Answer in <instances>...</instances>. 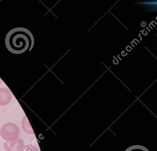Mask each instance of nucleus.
Masks as SVG:
<instances>
[{
    "label": "nucleus",
    "instance_id": "obj_2",
    "mask_svg": "<svg viewBox=\"0 0 157 151\" xmlns=\"http://www.w3.org/2000/svg\"><path fill=\"white\" fill-rule=\"evenodd\" d=\"M20 130L18 126L12 122L4 123L0 129V136L6 142H12L18 138Z\"/></svg>",
    "mask_w": 157,
    "mask_h": 151
},
{
    "label": "nucleus",
    "instance_id": "obj_4",
    "mask_svg": "<svg viewBox=\"0 0 157 151\" xmlns=\"http://www.w3.org/2000/svg\"><path fill=\"white\" fill-rule=\"evenodd\" d=\"M12 99V94L7 87H0V105L6 106L8 105Z\"/></svg>",
    "mask_w": 157,
    "mask_h": 151
},
{
    "label": "nucleus",
    "instance_id": "obj_5",
    "mask_svg": "<svg viewBox=\"0 0 157 151\" xmlns=\"http://www.w3.org/2000/svg\"><path fill=\"white\" fill-rule=\"evenodd\" d=\"M22 128L23 129V130L27 133H29V134H33V131L31 128V127L28 122V119L26 118V116H25L23 119V120H22Z\"/></svg>",
    "mask_w": 157,
    "mask_h": 151
},
{
    "label": "nucleus",
    "instance_id": "obj_8",
    "mask_svg": "<svg viewBox=\"0 0 157 151\" xmlns=\"http://www.w3.org/2000/svg\"><path fill=\"white\" fill-rule=\"evenodd\" d=\"M1 78H0V85H1Z\"/></svg>",
    "mask_w": 157,
    "mask_h": 151
},
{
    "label": "nucleus",
    "instance_id": "obj_6",
    "mask_svg": "<svg viewBox=\"0 0 157 151\" xmlns=\"http://www.w3.org/2000/svg\"><path fill=\"white\" fill-rule=\"evenodd\" d=\"M125 151H149L147 148L141 145H134L127 148Z\"/></svg>",
    "mask_w": 157,
    "mask_h": 151
},
{
    "label": "nucleus",
    "instance_id": "obj_1",
    "mask_svg": "<svg viewBox=\"0 0 157 151\" xmlns=\"http://www.w3.org/2000/svg\"><path fill=\"white\" fill-rule=\"evenodd\" d=\"M7 50L12 53L19 54L31 51L34 45L31 32L25 28H15L8 32L5 39Z\"/></svg>",
    "mask_w": 157,
    "mask_h": 151
},
{
    "label": "nucleus",
    "instance_id": "obj_3",
    "mask_svg": "<svg viewBox=\"0 0 157 151\" xmlns=\"http://www.w3.org/2000/svg\"><path fill=\"white\" fill-rule=\"evenodd\" d=\"M24 145V141L20 138L12 142L6 141L4 143V148L6 151H22Z\"/></svg>",
    "mask_w": 157,
    "mask_h": 151
},
{
    "label": "nucleus",
    "instance_id": "obj_7",
    "mask_svg": "<svg viewBox=\"0 0 157 151\" xmlns=\"http://www.w3.org/2000/svg\"><path fill=\"white\" fill-rule=\"evenodd\" d=\"M22 151H39L38 148L32 144L25 145Z\"/></svg>",
    "mask_w": 157,
    "mask_h": 151
}]
</instances>
